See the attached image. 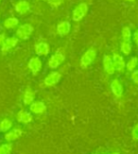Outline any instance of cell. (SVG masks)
I'll list each match as a JSON object with an SVG mask.
<instances>
[{"mask_svg": "<svg viewBox=\"0 0 138 154\" xmlns=\"http://www.w3.org/2000/svg\"><path fill=\"white\" fill-rule=\"evenodd\" d=\"M71 30V23L69 21H62L57 25V33L61 37L67 35Z\"/></svg>", "mask_w": 138, "mask_h": 154, "instance_id": "cell-15", "label": "cell"}, {"mask_svg": "<svg viewBox=\"0 0 138 154\" xmlns=\"http://www.w3.org/2000/svg\"><path fill=\"white\" fill-rule=\"evenodd\" d=\"M0 2H1V0H0Z\"/></svg>", "mask_w": 138, "mask_h": 154, "instance_id": "cell-32", "label": "cell"}, {"mask_svg": "<svg viewBox=\"0 0 138 154\" xmlns=\"http://www.w3.org/2000/svg\"><path fill=\"white\" fill-rule=\"evenodd\" d=\"M112 59H113V63H114L115 71L122 72L125 69V67H126V63H125L123 56L118 54V53H114Z\"/></svg>", "mask_w": 138, "mask_h": 154, "instance_id": "cell-8", "label": "cell"}, {"mask_svg": "<svg viewBox=\"0 0 138 154\" xmlns=\"http://www.w3.org/2000/svg\"><path fill=\"white\" fill-rule=\"evenodd\" d=\"M126 1H128V2H134L135 0H126Z\"/></svg>", "mask_w": 138, "mask_h": 154, "instance_id": "cell-29", "label": "cell"}, {"mask_svg": "<svg viewBox=\"0 0 138 154\" xmlns=\"http://www.w3.org/2000/svg\"><path fill=\"white\" fill-rule=\"evenodd\" d=\"M89 10V7L86 3L81 2L78 6H76V8L73 10L72 12V20L74 22H80L85 17V15L87 14Z\"/></svg>", "mask_w": 138, "mask_h": 154, "instance_id": "cell-1", "label": "cell"}, {"mask_svg": "<svg viewBox=\"0 0 138 154\" xmlns=\"http://www.w3.org/2000/svg\"><path fill=\"white\" fill-rule=\"evenodd\" d=\"M16 119L18 122H20L22 124H29L32 121L33 116H32L31 112L25 110H20L16 115Z\"/></svg>", "mask_w": 138, "mask_h": 154, "instance_id": "cell-12", "label": "cell"}, {"mask_svg": "<svg viewBox=\"0 0 138 154\" xmlns=\"http://www.w3.org/2000/svg\"><path fill=\"white\" fill-rule=\"evenodd\" d=\"M34 51L36 53V55L38 57H42V56H47L48 55V53L50 52V48L48 44L45 42H40L37 43L34 46Z\"/></svg>", "mask_w": 138, "mask_h": 154, "instance_id": "cell-11", "label": "cell"}, {"mask_svg": "<svg viewBox=\"0 0 138 154\" xmlns=\"http://www.w3.org/2000/svg\"><path fill=\"white\" fill-rule=\"evenodd\" d=\"M47 110V106L42 101H33L29 105V111L34 115H41Z\"/></svg>", "mask_w": 138, "mask_h": 154, "instance_id": "cell-14", "label": "cell"}, {"mask_svg": "<svg viewBox=\"0 0 138 154\" xmlns=\"http://www.w3.org/2000/svg\"><path fill=\"white\" fill-rule=\"evenodd\" d=\"M137 64H138V58L131 57L129 59V61L126 63V68L129 72H133V70H135Z\"/></svg>", "mask_w": 138, "mask_h": 154, "instance_id": "cell-20", "label": "cell"}, {"mask_svg": "<svg viewBox=\"0 0 138 154\" xmlns=\"http://www.w3.org/2000/svg\"><path fill=\"white\" fill-rule=\"evenodd\" d=\"M22 134H23V131L19 128H15V129H12L11 131H8L7 133L5 134L4 138L6 141L12 142V141L17 140L19 137H21Z\"/></svg>", "mask_w": 138, "mask_h": 154, "instance_id": "cell-16", "label": "cell"}, {"mask_svg": "<svg viewBox=\"0 0 138 154\" xmlns=\"http://www.w3.org/2000/svg\"><path fill=\"white\" fill-rule=\"evenodd\" d=\"M19 24V20L16 17H9L7 19H5V21L3 23V26L6 29H14Z\"/></svg>", "mask_w": 138, "mask_h": 154, "instance_id": "cell-18", "label": "cell"}, {"mask_svg": "<svg viewBox=\"0 0 138 154\" xmlns=\"http://www.w3.org/2000/svg\"><path fill=\"white\" fill-rule=\"evenodd\" d=\"M112 154H120V153H118V152H114V153H112Z\"/></svg>", "mask_w": 138, "mask_h": 154, "instance_id": "cell-30", "label": "cell"}, {"mask_svg": "<svg viewBox=\"0 0 138 154\" xmlns=\"http://www.w3.org/2000/svg\"><path fill=\"white\" fill-rule=\"evenodd\" d=\"M103 68L104 71L107 73L108 75H114L115 69V66H114V63H113V59L112 57L108 54L104 55L103 57Z\"/></svg>", "mask_w": 138, "mask_h": 154, "instance_id": "cell-10", "label": "cell"}, {"mask_svg": "<svg viewBox=\"0 0 138 154\" xmlns=\"http://www.w3.org/2000/svg\"><path fill=\"white\" fill-rule=\"evenodd\" d=\"M131 137L133 140H138V124H136L131 131Z\"/></svg>", "mask_w": 138, "mask_h": 154, "instance_id": "cell-26", "label": "cell"}, {"mask_svg": "<svg viewBox=\"0 0 138 154\" xmlns=\"http://www.w3.org/2000/svg\"><path fill=\"white\" fill-rule=\"evenodd\" d=\"M6 38H7V37H6L5 33H0V48H1V45L4 44Z\"/></svg>", "mask_w": 138, "mask_h": 154, "instance_id": "cell-27", "label": "cell"}, {"mask_svg": "<svg viewBox=\"0 0 138 154\" xmlns=\"http://www.w3.org/2000/svg\"><path fill=\"white\" fill-rule=\"evenodd\" d=\"M111 90H112V93L114 94V96L116 97H121L123 95V91H124L121 82L117 79H115L112 80Z\"/></svg>", "mask_w": 138, "mask_h": 154, "instance_id": "cell-13", "label": "cell"}, {"mask_svg": "<svg viewBox=\"0 0 138 154\" xmlns=\"http://www.w3.org/2000/svg\"><path fill=\"white\" fill-rule=\"evenodd\" d=\"M14 10L18 14L25 15L29 11L30 5L27 0H19V1L16 2V4L14 5Z\"/></svg>", "mask_w": 138, "mask_h": 154, "instance_id": "cell-9", "label": "cell"}, {"mask_svg": "<svg viewBox=\"0 0 138 154\" xmlns=\"http://www.w3.org/2000/svg\"><path fill=\"white\" fill-rule=\"evenodd\" d=\"M61 79H62L61 73L57 71H53L49 73V74L45 77V79H44V84L47 87H52L60 82Z\"/></svg>", "mask_w": 138, "mask_h": 154, "instance_id": "cell-6", "label": "cell"}, {"mask_svg": "<svg viewBox=\"0 0 138 154\" xmlns=\"http://www.w3.org/2000/svg\"><path fill=\"white\" fill-rule=\"evenodd\" d=\"M63 49L60 48L59 49L55 54H53L48 63V66L51 69H56L57 67H59L64 61H65V55L64 53L62 51Z\"/></svg>", "mask_w": 138, "mask_h": 154, "instance_id": "cell-3", "label": "cell"}, {"mask_svg": "<svg viewBox=\"0 0 138 154\" xmlns=\"http://www.w3.org/2000/svg\"><path fill=\"white\" fill-rule=\"evenodd\" d=\"M133 41L136 44V45H138V29L133 33Z\"/></svg>", "mask_w": 138, "mask_h": 154, "instance_id": "cell-28", "label": "cell"}, {"mask_svg": "<svg viewBox=\"0 0 138 154\" xmlns=\"http://www.w3.org/2000/svg\"><path fill=\"white\" fill-rule=\"evenodd\" d=\"M12 151V145L11 143L3 144L0 146V154H11Z\"/></svg>", "mask_w": 138, "mask_h": 154, "instance_id": "cell-23", "label": "cell"}, {"mask_svg": "<svg viewBox=\"0 0 138 154\" xmlns=\"http://www.w3.org/2000/svg\"><path fill=\"white\" fill-rule=\"evenodd\" d=\"M121 36L122 40L126 42H130V38H131V31L129 26H124L121 31Z\"/></svg>", "mask_w": 138, "mask_h": 154, "instance_id": "cell-22", "label": "cell"}, {"mask_svg": "<svg viewBox=\"0 0 138 154\" xmlns=\"http://www.w3.org/2000/svg\"><path fill=\"white\" fill-rule=\"evenodd\" d=\"M131 49H133V46H131L130 42H126V41H123L120 45V51L123 53L124 55H130Z\"/></svg>", "mask_w": 138, "mask_h": 154, "instance_id": "cell-21", "label": "cell"}, {"mask_svg": "<svg viewBox=\"0 0 138 154\" xmlns=\"http://www.w3.org/2000/svg\"><path fill=\"white\" fill-rule=\"evenodd\" d=\"M93 154H97V153H93Z\"/></svg>", "mask_w": 138, "mask_h": 154, "instance_id": "cell-31", "label": "cell"}, {"mask_svg": "<svg viewBox=\"0 0 138 154\" xmlns=\"http://www.w3.org/2000/svg\"><path fill=\"white\" fill-rule=\"evenodd\" d=\"M64 0H47V2L48 3V5H50L52 8H58L60 7Z\"/></svg>", "mask_w": 138, "mask_h": 154, "instance_id": "cell-24", "label": "cell"}, {"mask_svg": "<svg viewBox=\"0 0 138 154\" xmlns=\"http://www.w3.org/2000/svg\"><path fill=\"white\" fill-rule=\"evenodd\" d=\"M35 98V93L33 92L30 87H27V89L24 92V96H23V102L25 105H30L32 102L34 101Z\"/></svg>", "mask_w": 138, "mask_h": 154, "instance_id": "cell-17", "label": "cell"}, {"mask_svg": "<svg viewBox=\"0 0 138 154\" xmlns=\"http://www.w3.org/2000/svg\"><path fill=\"white\" fill-rule=\"evenodd\" d=\"M33 26L30 24H23L16 29V37L20 40H28L33 33Z\"/></svg>", "mask_w": 138, "mask_h": 154, "instance_id": "cell-4", "label": "cell"}, {"mask_svg": "<svg viewBox=\"0 0 138 154\" xmlns=\"http://www.w3.org/2000/svg\"><path fill=\"white\" fill-rule=\"evenodd\" d=\"M130 79L133 80V82L135 84H138V70H133L131 72V75H130Z\"/></svg>", "mask_w": 138, "mask_h": 154, "instance_id": "cell-25", "label": "cell"}, {"mask_svg": "<svg viewBox=\"0 0 138 154\" xmlns=\"http://www.w3.org/2000/svg\"><path fill=\"white\" fill-rule=\"evenodd\" d=\"M97 58V50L95 48H90L82 55L81 58V67L82 69L87 68L89 65L94 63L95 59Z\"/></svg>", "mask_w": 138, "mask_h": 154, "instance_id": "cell-2", "label": "cell"}, {"mask_svg": "<svg viewBox=\"0 0 138 154\" xmlns=\"http://www.w3.org/2000/svg\"><path fill=\"white\" fill-rule=\"evenodd\" d=\"M42 66H43V63L39 57H32L28 63V67L34 76H36L41 71Z\"/></svg>", "mask_w": 138, "mask_h": 154, "instance_id": "cell-7", "label": "cell"}, {"mask_svg": "<svg viewBox=\"0 0 138 154\" xmlns=\"http://www.w3.org/2000/svg\"><path fill=\"white\" fill-rule=\"evenodd\" d=\"M12 127V121L9 118H4L0 121V131L7 132Z\"/></svg>", "mask_w": 138, "mask_h": 154, "instance_id": "cell-19", "label": "cell"}, {"mask_svg": "<svg viewBox=\"0 0 138 154\" xmlns=\"http://www.w3.org/2000/svg\"><path fill=\"white\" fill-rule=\"evenodd\" d=\"M19 39L16 36H12V37H9V38H6L4 44L1 45V53L3 55L8 54V53L14 49L15 46L18 44Z\"/></svg>", "mask_w": 138, "mask_h": 154, "instance_id": "cell-5", "label": "cell"}]
</instances>
